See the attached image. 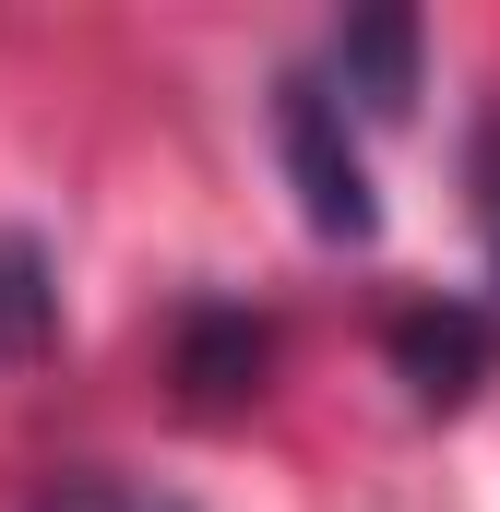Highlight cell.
<instances>
[{
	"label": "cell",
	"instance_id": "1",
	"mask_svg": "<svg viewBox=\"0 0 500 512\" xmlns=\"http://www.w3.org/2000/svg\"><path fill=\"white\" fill-rule=\"evenodd\" d=\"M274 143H286V179H298L310 239L370 251V239H381V191H370V155H358L346 96H334V84H310V72H286V84H274Z\"/></svg>",
	"mask_w": 500,
	"mask_h": 512
},
{
	"label": "cell",
	"instance_id": "2",
	"mask_svg": "<svg viewBox=\"0 0 500 512\" xmlns=\"http://www.w3.org/2000/svg\"><path fill=\"white\" fill-rule=\"evenodd\" d=\"M489 310H465V298H417L405 322H393V370L417 405H465V393L489 382Z\"/></svg>",
	"mask_w": 500,
	"mask_h": 512
},
{
	"label": "cell",
	"instance_id": "3",
	"mask_svg": "<svg viewBox=\"0 0 500 512\" xmlns=\"http://www.w3.org/2000/svg\"><path fill=\"white\" fill-rule=\"evenodd\" d=\"M334 84H346V108L393 120V108L417 96V12H358V24L334 36Z\"/></svg>",
	"mask_w": 500,
	"mask_h": 512
},
{
	"label": "cell",
	"instance_id": "4",
	"mask_svg": "<svg viewBox=\"0 0 500 512\" xmlns=\"http://www.w3.org/2000/svg\"><path fill=\"white\" fill-rule=\"evenodd\" d=\"M60 322V286H48V251L36 239H0V358H36Z\"/></svg>",
	"mask_w": 500,
	"mask_h": 512
},
{
	"label": "cell",
	"instance_id": "5",
	"mask_svg": "<svg viewBox=\"0 0 500 512\" xmlns=\"http://www.w3.org/2000/svg\"><path fill=\"white\" fill-rule=\"evenodd\" d=\"M250 370H262V322H239V310H203V322H191V405H227V393H250Z\"/></svg>",
	"mask_w": 500,
	"mask_h": 512
},
{
	"label": "cell",
	"instance_id": "6",
	"mask_svg": "<svg viewBox=\"0 0 500 512\" xmlns=\"http://www.w3.org/2000/svg\"><path fill=\"white\" fill-rule=\"evenodd\" d=\"M24 512H191L179 489H131V477H60V489H36Z\"/></svg>",
	"mask_w": 500,
	"mask_h": 512
},
{
	"label": "cell",
	"instance_id": "7",
	"mask_svg": "<svg viewBox=\"0 0 500 512\" xmlns=\"http://www.w3.org/2000/svg\"><path fill=\"white\" fill-rule=\"evenodd\" d=\"M477 239H489V274H500V120L477 131Z\"/></svg>",
	"mask_w": 500,
	"mask_h": 512
}]
</instances>
